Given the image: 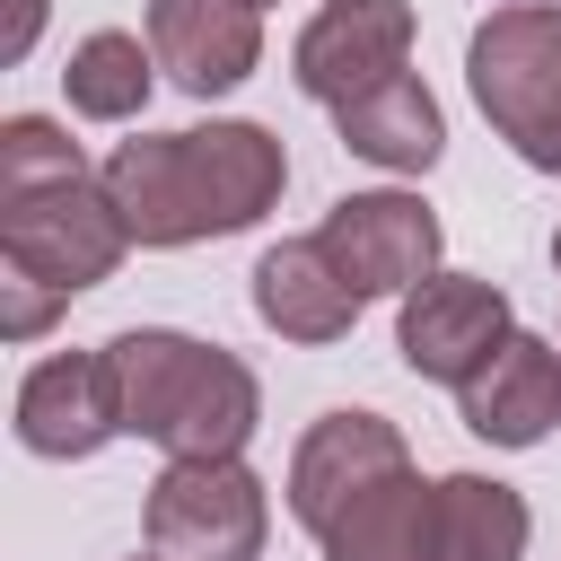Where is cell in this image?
<instances>
[{"label":"cell","mask_w":561,"mask_h":561,"mask_svg":"<svg viewBox=\"0 0 561 561\" xmlns=\"http://www.w3.org/2000/svg\"><path fill=\"white\" fill-rule=\"evenodd\" d=\"M289 184V149L263 123H202V131H140L105 158V193L131 245H202L254 228Z\"/></svg>","instance_id":"obj_1"},{"label":"cell","mask_w":561,"mask_h":561,"mask_svg":"<svg viewBox=\"0 0 561 561\" xmlns=\"http://www.w3.org/2000/svg\"><path fill=\"white\" fill-rule=\"evenodd\" d=\"M105 359H114V394H123V438H149L167 456H237L263 421L254 368L228 359L219 342L140 324V333H114Z\"/></svg>","instance_id":"obj_2"},{"label":"cell","mask_w":561,"mask_h":561,"mask_svg":"<svg viewBox=\"0 0 561 561\" xmlns=\"http://www.w3.org/2000/svg\"><path fill=\"white\" fill-rule=\"evenodd\" d=\"M465 79L482 123L543 175H561V9L552 0H508L473 26Z\"/></svg>","instance_id":"obj_3"},{"label":"cell","mask_w":561,"mask_h":561,"mask_svg":"<svg viewBox=\"0 0 561 561\" xmlns=\"http://www.w3.org/2000/svg\"><path fill=\"white\" fill-rule=\"evenodd\" d=\"M123 245H131V228H123L105 175H88V167L53 175V184L0 193V263L26 272V280H44V289H61V298L96 289L123 263Z\"/></svg>","instance_id":"obj_4"},{"label":"cell","mask_w":561,"mask_h":561,"mask_svg":"<svg viewBox=\"0 0 561 561\" xmlns=\"http://www.w3.org/2000/svg\"><path fill=\"white\" fill-rule=\"evenodd\" d=\"M263 526V482L237 456H167L149 482V552L167 561H254Z\"/></svg>","instance_id":"obj_5"},{"label":"cell","mask_w":561,"mask_h":561,"mask_svg":"<svg viewBox=\"0 0 561 561\" xmlns=\"http://www.w3.org/2000/svg\"><path fill=\"white\" fill-rule=\"evenodd\" d=\"M508 333H517L508 298L473 272H430L421 289H403V316H394V351L430 386H473Z\"/></svg>","instance_id":"obj_6"},{"label":"cell","mask_w":561,"mask_h":561,"mask_svg":"<svg viewBox=\"0 0 561 561\" xmlns=\"http://www.w3.org/2000/svg\"><path fill=\"white\" fill-rule=\"evenodd\" d=\"M316 237L359 298H403L438 272V210L421 193H342Z\"/></svg>","instance_id":"obj_7"},{"label":"cell","mask_w":561,"mask_h":561,"mask_svg":"<svg viewBox=\"0 0 561 561\" xmlns=\"http://www.w3.org/2000/svg\"><path fill=\"white\" fill-rule=\"evenodd\" d=\"M403 53H412V0H324V9L298 26L289 79H298L316 105H351V96H368L377 79H394Z\"/></svg>","instance_id":"obj_8"},{"label":"cell","mask_w":561,"mask_h":561,"mask_svg":"<svg viewBox=\"0 0 561 561\" xmlns=\"http://www.w3.org/2000/svg\"><path fill=\"white\" fill-rule=\"evenodd\" d=\"M149 53L184 96H228L263 61L254 0H149Z\"/></svg>","instance_id":"obj_9"},{"label":"cell","mask_w":561,"mask_h":561,"mask_svg":"<svg viewBox=\"0 0 561 561\" xmlns=\"http://www.w3.org/2000/svg\"><path fill=\"white\" fill-rule=\"evenodd\" d=\"M394 465H412L403 438H394V421H377V412H324V421L298 438V456H289V508H298V526L324 535L333 508H351V500H359L368 482H386Z\"/></svg>","instance_id":"obj_10"},{"label":"cell","mask_w":561,"mask_h":561,"mask_svg":"<svg viewBox=\"0 0 561 561\" xmlns=\"http://www.w3.org/2000/svg\"><path fill=\"white\" fill-rule=\"evenodd\" d=\"M18 438L35 456H96L105 438H123V394H114V359L105 351H61L18 386Z\"/></svg>","instance_id":"obj_11"},{"label":"cell","mask_w":561,"mask_h":561,"mask_svg":"<svg viewBox=\"0 0 561 561\" xmlns=\"http://www.w3.org/2000/svg\"><path fill=\"white\" fill-rule=\"evenodd\" d=\"M359 289L342 280V263L324 254V237H280L263 245L254 263V316L280 333V342H342L359 324Z\"/></svg>","instance_id":"obj_12"},{"label":"cell","mask_w":561,"mask_h":561,"mask_svg":"<svg viewBox=\"0 0 561 561\" xmlns=\"http://www.w3.org/2000/svg\"><path fill=\"white\" fill-rule=\"evenodd\" d=\"M465 394V430L473 438H491V447H535V438H552V421H561V351L543 342V333H508L500 351H491V368L473 377V386H456Z\"/></svg>","instance_id":"obj_13"},{"label":"cell","mask_w":561,"mask_h":561,"mask_svg":"<svg viewBox=\"0 0 561 561\" xmlns=\"http://www.w3.org/2000/svg\"><path fill=\"white\" fill-rule=\"evenodd\" d=\"M333 123H342V149H351V158L394 167V175H421V167H438V149H447L438 96H430L412 70H394V79H377L368 96L333 105Z\"/></svg>","instance_id":"obj_14"},{"label":"cell","mask_w":561,"mask_h":561,"mask_svg":"<svg viewBox=\"0 0 561 561\" xmlns=\"http://www.w3.org/2000/svg\"><path fill=\"white\" fill-rule=\"evenodd\" d=\"M430 508H438V482L394 465L351 508H333V526L316 543H324V561H430Z\"/></svg>","instance_id":"obj_15"},{"label":"cell","mask_w":561,"mask_h":561,"mask_svg":"<svg viewBox=\"0 0 561 561\" xmlns=\"http://www.w3.org/2000/svg\"><path fill=\"white\" fill-rule=\"evenodd\" d=\"M526 552V500L491 473H447L430 508V561H517Z\"/></svg>","instance_id":"obj_16"},{"label":"cell","mask_w":561,"mask_h":561,"mask_svg":"<svg viewBox=\"0 0 561 561\" xmlns=\"http://www.w3.org/2000/svg\"><path fill=\"white\" fill-rule=\"evenodd\" d=\"M149 70H158V53H140V35L96 26V35L70 53L61 88H70V105H79L88 123H131V114L149 105Z\"/></svg>","instance_id":"obj_17"},{"label":"cell","mask_w":561,"mask_h":561,"mask_svg":"<svg viewBox=\"0 0 561 561\" xmlns=\"http://www.w3.org/2000/svg\"><path fill=\"white\" fill-rule=\"evenodd\" d=\"M53 175H79V140L44 114H9L0 123V193L18 184H53Z\"/></svg>","instance_id":"obj_18"},{"label":"cell","mask_w":561,"mask_h":561,"mask_svg":"<svg viewBox=\"0 0 561 561\" xmlns=\"http://www.w3.org/2000/svg\"><path fill=\"white\" fill-rule=\"evenodd\" d=\"M0 289H9V307H0V333H9V342H35V333L53 324V307H70L61 289H44V280H26V272H9Z\"/></svg>","instance_id":"obj_19"},{"label":"cell","mask_w":561,"mask_h":561,"mask_svg":"<svg viewBox=\"0 0 561 561\" xmlns=\"http://www.w3.org/2000/svg\"><path fill=\"white\" fill-rule=\"evenodd\" d=\"M44 35V0H9V26H0V61H26Z\"/></svg>","instance_id":"obj_20"},{"label":"cell","mask_w":561,"mask_h":561,"mask_svg":"<svg viewBox=\"0 0 561 561\" xmlns=\"http://www.w3.org/2000/svg\"><path fill=\"white\" fill-rule=\"evenodd\" d=\"M552 272H561V228H552Z\"/></svg>","instance_id":"obj_21"},{"label":"cell","mask_w":561,"mask_h":561,"mask_svg":"<svg viewBox=\"0 0 561 561\" xmlns=\"http://www.w3.org/2000/svg\"><path fill=\"white\" fill-rule=\"evenodd\" d=\"M131 561H167V552H131Z\"/></svg>","instance_id":"obj_22"},{"label":"cell","mask_w":561,"mask_h":561,"mask_svg":"<svg viewBox=\"0 0 561 561\" xmlns=\"http://www.w3.org/2000/svg\"><path fill=\"white\" fill-rule=\"evenodd\" d=\"M254 9H263V0H254Z\"/></svg>","instance_id":"obj_23"}]
</instances>
